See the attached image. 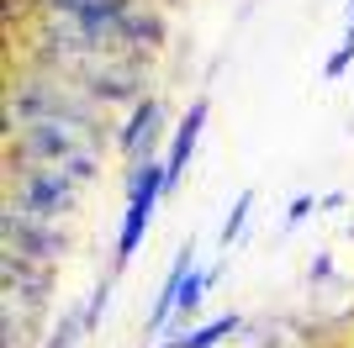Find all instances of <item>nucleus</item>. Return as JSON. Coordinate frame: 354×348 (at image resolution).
<instances>
[{
    "mask_svg": "<svg viewBox=\"0 0 354 348\" xmlns=\"http://www.w3.org/2000/svg\"><path fill=\"white\" fill-rule=\"evenodd\" d=\"M32 122H69V127L90 132V137L106 148V106L95 101L85 85L27 64V69L11 74V85H6V137L32 127Z\"/></svg>",
    "mask_w": 354,
    "mask_h": 348,
    "instance_id": "f257e3e1",
    "label": "nucleus"
},
{
    "mask_svg": "<svg viewBox=\"0 0 354 348\" xmlns=\"http://www.w3.org/2000/svg\"><path fill=\"white\" fill-rule=\"evenodd\" d=\"M159 195H169V174H164V159H138L127 169V211H122L117 227V269L133 264V253L143 248L148 227H153V211H159Z\"/></svg>",
    "mask_w": 354,
    "mask_h": 348,
    "instance_id": "f03ea898",
    "label": "nucleus"
},
{
    "mask_svg": "<svg viewBox=\"0 0 354 348\" xmlns=\"http://www.w3.org/2000/svg\"><path fill=\"white\" fill-rule=\"evenodd\" d=\"M11 169V201L32 217H48V222H64L80 201V180L59 164H21V159H6Z\"/></svg>",
    "mask_w": 354,
    "mask_h": 348,
    "instance_id": "7ed1b4c3",
    "label": "nucleus"
},
{
    "mask_svg": "<svg viewBox=\"0 0 354 348\" xmlns=\"http://www.w3.org/2000/svg\"><path fill=\"white\" fill-rule=\"evenodd\" d=\"M0 232H6V253H21V259H32V264H53V259L64 253V232H59V222L32 217V211H21L16 201L6 206Z\"/></svg>",
    "mask_w": 354,
    "mask_h": 348,
    "instance_id": "20e7f679",
    "label": "nucleus"
},
{
    "mask_svg": "<svg viewBox=\"0 0 354 348\" xmlns=\"http://www.w3.org/2000/svg\"><path fill=\"white\" fill-rule=\"evenodd\" d=\"M159 137H164V106L153 101V95H143V101L127 111V122H122V132L111 143H117V153L127 164H138V159H148V153L159 148Z\"/></svg>",
    "mask_w": 354,
    "mask_h": 348,
    "instance_id": "39448f33",
    "label": "nucleus"
},
{
    "mask_svg": "<svg viewBox=\"0 0 354 348\" xmlns=\"http://www.w3.org/2000/svg\"><path fill=\"white\" fill-rule=\"evenodd\" d=\"M207 116H212V101H207V95H196V101L185 106V116H180L175 137H169V153H164L169 190H175L180 180H185V169H191V153H196V143H201V127H207Z\"/></svg>",
    "mask_w": 354,
    "mask_h": 348,
    "instance_id": "423d86ee",
    "label": "nucleus"
},
{
    "mask_svg": "<svg viewBox=\"0 0 354 348\" xmlns=\"http://www.w3.org/2000/svg\"><path fill=\"white\" fill-rule=\"evenodd\" d=\"M196 269V243H180L175 248V264H169V275H164V285H159V296H153V306H148V317H143V327L153 338L169 327V317H175V306H180V280Z\"/></svg>",
    "mask_w": 354,
    "mask_h": 348,
    "instance_id": "0eeeda50",
    "label": "nucleus"
},
{
    "mask_svg": "<svg viewBox=\"0 0 354 348\" xmlns=\"http://www.w3.org/2000/svg\"><path fill=\"white\" fill-rule=\"evenodd\" d=\"M243 322L227 311V317H212V322H201V327H191V333H180V338H164L159 348H217L222 338H233Z\"/></svg>",
    "mask_w": 354,
    "mask_h": 348,
    "instance_id": "6e6552de",
    "label": "nucleus"
},
{
    "mask_svg": "<svg viewBox=\"0 0 354 348\" xmlns=\"http://www.w3.org/2000/svg\"><path fill=\"white\" fill-rule=\"evenodd\" d=\"M249 211H254V190H238V195H233V206H227V217H222V232H217L222 253H233L238 232L249 227Z\"/></svg>",
    "mask_w": 354,
    "mask_h": 348,
    "instance_id": "1a4fd4ad",
    "label": "nucleus"
},
{
    "mask_svg": "<svg viewBox=\"0 0 354 348\" xmlns=\"http://www.w3.org/2000/svg\"><path fill=\"white\" fill-rule=\"evenodd\" d=\"M207 290H212V269H191V275L180 280V317H191V311H201V301H207Z\"/></svg>",
    "mask_w": 354,
    "mask_h": 348,
    "instance_id": "9d476101",
    "label": "nucleus"
},
{
    "mask_svg": "<svg viewBox=\"0 0 354 348\" xmlns=\"http://www.w3.org/2000/svg\"><path fill=\"white\" fill-rule=\"evenodd\" d=\"M349 64H354V43H339L333 53H328V64H323V79H328V85H339L344 74H349Z\"/></svg>",
    "mask_w": 354,
    "mask_h": 348,
    "instance_id": "9b49d317",
    "label": "nucleus"
},
{
    "mask_svg": "<svg viewBox=\"0 0 354 348\" xmlns=\"http://www.w3.org/2000/svg\"><path fill=\"white\" fill-rule=\"evenodd\" d=\"M106 306H111V280H101L95 296H90V306H85V333H95V322L106 317Z\"/></svg>",
    "mask_w": 354,
    "mask_h": 348,
    "instance_id": "f8f14e48",
    "label": "nucleus"
},
{
    "mask_svg": "<svg viewBox=\"0 0 354 348\" xmlns=\"http://www.w3.org/2000/svg\"><path fill=\"white\" fill-rule=\"evenodd\" d=\"M317 206H323L317 195H296V201L286 206V232H291V227H301V222H307L312 211H317Z\"/></svg>",
    "mask_w": 354,
    "mask_h": 348,
    "instance_id": "ddd939ff",
    "label": "nucleus"
},
{
    "mask_svg": "<svg viewBox=\"0 0 354 348\" xmlns=\"http://www.w3.org/2000/svg\"><path fill=\"white\" fill-rule=\"evenodd\" d=\"M328 275H333V259H328V253H323V259H312V280H328Z\"/></svg>",
    "mask_w": 354,
    "mask_h": 348,
    "instance_id": "4468645a",
    "label": "nucleus"
},
{
    "mask_svg": "<svg viewBox=\"0 0 354 348\" xmlns=\"http://www.w3.org/2000/svg\"><path fill=\"white\" fill-rule=\"evenodd\" d=\"M344 43H354V0H349V32H344Z\"/></svg>",
    "mask_w": 354,
    "mask_h": 348,
    "instance_id": "2eb2a0df",
    "label": "nucleus"
}]
</instances>
